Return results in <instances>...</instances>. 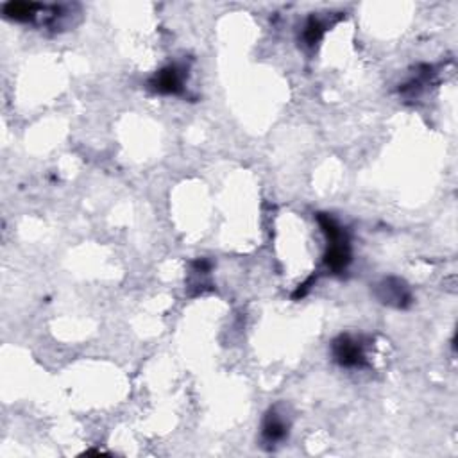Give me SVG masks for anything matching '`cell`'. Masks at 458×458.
I'll list each match as a JSON object with an SVG mask.
<instances>
[{"label": "cell", "instance_id": "6da1fadb", "mask_svg": "<svg viewBox=\"0 0 458 458\" xmlns=\"http://www.w3.org/2000/svg\"><path fill=\"white\" fill-rule=\"evenodd\" d=\"M333 356L342 367H362L366 363L363 346L349 335H340L333 342Z\"/></svg>", "mask_w": 458, "mask_h": 458}, {"label": "cell", "instance_id": "7a4b0ae2", "mask_svg": "<svg viewBox=\"0 0 458 458\" xmlns=\"http://www.w3.org/2000/svg\"><path fill=\"white\" fill-rule=\"evenodd\" d=\"M263 440L267 444H276L283 440L289 433V426L284 422V419L277 414L276 410H270L267 414L265 421H263Z\"/></svg>", "mask_w": 458, "mask_h": 458}, {"label": "cell", "instance_id": "3957f363", "mask_svg": "<svg viewBox=\"0 0 458 458\" xmlns=\"http://www.w3.org/2000/svg\"><path fill=\"white\" fill-rule=\"evenodd\" d=\"M181 72L178 70V67H166L159 72L158 75L152 81V86L154 90L161 93H178L181 92Z\"/></svg>", "mask_w": 458, "mask_h": 458}, {"label": "cell", "instance_id": "277c9868", "mask_svg": "<svg viewBox=\"0 0 458 458\" xmlns=\"http://www.w3.org/2000/svg\"><path fill=\"white\" fill-rule=\"evenodd\" d=\"M322 33H324V27H322V23L319 22V20L310 18V22H308L307 27H304V40H307L308 45L317 43V41L321 40Z\"/></svg>", "mask_w": 458, "mask_h": 458}]
</instances>
